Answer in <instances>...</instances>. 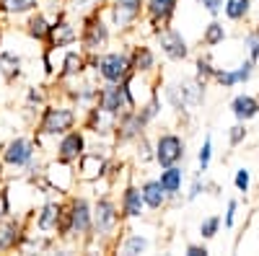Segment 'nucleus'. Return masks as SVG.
<instances>
[{
  "instance_id": "4468645a",
  "label": "nucleus",
  "mask_w": 259,
  "mask_h": 256,
  "mask_svg": "<svg viewBox=\"0 0 259 256\" xmlns=\"http://www.w3.org/2000/svg\"><path fill=\"white\" fill-rule=\"evenodd\" d=\"M145 11H148L150 24H153V31L158 34L161 29L168 26L171 16H174V11H177V0H148Z\"/></svg>"
},
{
  "instance_id": "c85d7f7f",
  "label": "nucleus",
  "mask_w": 259,
  "mask_h": 256,
  "mask_svg": "<svg viewBox=\"0 0 259 256\" xmlns=\"http://www.w3.org/2000/svg\"><path fill=\"white\" fill-rule=\"evenodd\" d=\"M145 248H148V241H145L143 236H130V238L119 246L122 253H143Z\"/></svg>"
},
{
  "instance_id": "bb28decb",
  "label": "nucleus",
  "mask_w": 259,
  "mask_h": 256,
  "mask_svg": "<svg viewBox=\"0 0 259 256\" xmlns=\"http://www.w3.org/2000/svg\"><path fill=\"white\" fill-rule=\"evenodd\" d=\"M226 39V29L218 24V21H212V24H207L205 34H202V41L207 47H215V44H221V41Z\"/></svg>"
},
{
  "instance_id": "1a4fd4ad",
  "label": "nucleus",
  "mask_w": 259,
  "mask_h": 256,
  "mask_svg": "<svg viewBox=\"0 0 259 256\" xmlns=\"http://www.w3.org/2000/svg\"><path fill=\"white\" fill-rule=\"evenodd\" d=\"M70 220H73V230L75 236H91L94 233V207L85 197H75L70 202Z\"/></svg>"
},
{
  "instance_id": "7c9ffc66",
  "label": "nucleus",
  "mask_w": 259,
  "mask_h": 256,
  "mask_svg": "<svg viewBox=\"0 0 259 256\" xmlns=\"http://www.w3.org/2000/svg\"><path fill=\"white\" fill-rule=\"evenodd\" d=\"M210 156H212V140L205 137L202 147H200V153H197V163H200V174H205L207 166H210Z\"/></svg>"
},
{
  "instance_id": "a878e982",
  "label": "nucleus",
  "mask_w": 259,
  "mask_h": 256,
  "mask_svg": "<svg viewBox=\"0 0 259 256\" xmlns=\"http://www.w3.org/2000/svg\"><path fill=\"white\" fill-rule=\"evenodd\" d=\"M249 8H251V0H226V6H223V11L231 21H241L249 13Z\"/></svg>"
},
{
  "instance_id": "4be33fe9",
  "label": "nucleus",
  "mask_w": 259,
  "mask_h": 256,
  "mask_svg": "<svg viewBox=\"0 0 259 256\" xmlns=\"http://www.w3.org/2000/svg\"><path fill=\"white\" fill-rule=\"evenodd\" d=\"M0 75L6 78V83H13L21 78V57H16L13 52H3L0 55Z\"/></svg>"
},
{
  "instance_id": "7ed1b4c3",
  "label": "nucleus",
  "mask_w": 259,
  "mask_h": 256,
  "mask_svg": "<svg viewBox=\"0 0 259 256\" xmlns=\"http://www.w3.org/2000/svg\"><path fill=\"white\" fill-rule=\"evenodd\" d=\"M80 44H83V52H89V55H96L99 49H104L106 44H109V26L104 24L99 11H91V13L83 16Z\"/></svg>"
},
{
  "instance_id": "58836bf2",
  "label": "nucleus",
  "mask_w": 259,
  "mask_h": 256,
  "mask_svg": "<svg viewBox=\"0 0 259 256\" xmlns=\"http://www.w3.org/2000/svg\"><path fill=\"white\" fill-rule=\"evenodd\" d=\"M244 137H246V127H244V124H233V127H231V135H228L231 145L236 147V145H239Z\"/></svg>"
},
{
  "instance_id": "c756f323",
  "label": "nucleus",
  "mask_w": 259,
  "mask_h": 256,
  "mask_svg": "<svg viewBox=\"0 0 259 256\" xmlns=\"http://www.w3.org/2000/svg\"><path fill=\"white\" fill-rule=\"evenodd\" d=\"M138 114H140V119H143V124L148 127L150 122H153L156 117H158V98H150L145 106H140L138 109Z\"/></svg>"
},
{
  "instance_id": "ea45409f",
  "label": "nucleus",
  "mask_w": 259,
  "mask_h": 256,
  "mask_svg": "<svg viewBox=\"0 0 259 256\" xmlns=\"http://www.w3.org/2000/svg\"><path fill=\"white\" fill-rule=\"evenodd\" d=\"M233 184H236V189H239V191H249V171H246V168L236 171V179H233Z\"/></svg>"
},
{
  "instance_id": "49530a36",
  "label": "nucleus",
  "mask_w": 259,
  "mask_h": 256,
  "mask_svg": "<svg viewBox=\"0 0 259 256\" xmlns=\"http://www.w3.org/2000/svg\"><path fill=\"white\" fill-rule=\"evenodd\" d=\"M6 179V163H3V158H0V181Z\"/></svg>"
},
{
  "instance_id": "2f4dec72",
  "label": "nucleus",
  "mask_w": 259,
  "mask_h": 256,
  "mask_svg": "<svg viewBox=\"0 0 259 256\" xmlns=\"http://www.w3.org/2000/svg\"><path fill=\"white\" fill-rule=\"evenodd\" d=\"M41 104H45V91L41 88H29V93H26V112H39Z\"/></svg>"
},
{
  "instance_id": "72a5a7b5",
  "label": "nucleus",
  "mask_w": 259,
  "mask_h": 256,
  "mask_svg": "<svg viewBox=\"0 0 259 256\" xmlns=\"http://www.w3.org/2000/svg\"><path fill=\"white\" fill-rule=\"evenodd\" d=\"M207 78H215V68L210 65L207 57H200L197 60V80L200 83H207Z\"/></svg>"
},
{
  "instance_id": "9d476101",
  "label": "nucleus",
  "mask_w": 259,
  "mask_h": 256,
  "mask_svg": "<svg viewBox=\"0 0 259 256\" xmlns=\"http://www.w3.org/2000/svg\"><path fill=\"white\" fill-rule=\"evenodd\" d=\"M143 130H145V124H143L138 109H130V112H124V114L117 117L114 137H117L119 145H124V142H135V140L143 135Z\"/></svg>"
},
{
  "instance_id": "f3484780",
  "label": "nucleus",
  "mask_w": 259,
  "mask_h": 256,
  "mask_svg": "<svg viewBox=\"0 0 259 256\" xmlns=\"http://www.w3.org/2000/svg\"><path fill=\"white\" fill-rule=\"evenodd\" d=\"M145 210V202H143V194L138 186H127L122 191V215L124 218H140Z\"/></svg>"
},
{
  "instance_id": "412c9836",
  "label": "nucleus",
  "mask_w": 259,
  "mask_h": 256,
  "mask_svg": "<svg viewBox=\"0 0 259 256\" xmlns=\"http://www.w3.org/2000/svg\"><path fill=\"white\" fill-rule=\"evenodd\" d=\"M60 210H62V204H60V202H52V199H50V202H45V204H41V210H39V215H36V228H39L41 233L55 230Z\"/></svg>"
},
{
  "instance_id": "a18cd8bd",
  "label": "nucleus",
  "mask_w": 259,
  "mask_h": 256,
  "mask_svg": "<svg viewBox=\"0 0 259 256\" xmlns=\"http://www.w3.org/2000/svg\"><path fill=\"white\" fill-rule=\"evenodd\" d=\"M187 253H189V256H205L207 248H205V246H197V243H189V246H187Z\"/></svg>"
},
{
  "instance_id": "423d86ee",
  "label": "nucleus",
  "mask_w": 259,
  "mask_h": 256,
  "mask_svg": "<svg viewBox=\"0 0 259 256\" xmlns=\"http://www.w3.org/2000/svg\"><path fill=\"white\" fill-rule=\"evenodd\" d=\"M34 153H36V145L31 137H13L3 147V163L13 166V168H26V166H31Z\"/></svg>"
},
{
  "instance_id": "f8f14e48",
  "label": "nucleus",
  "mask_w": 259,
  "mask_h": 256,
  "mask_svg": "<svg viewBox=\"0 0 259 256\" xmlns=\"http://www.w3.org/2000/svg\"><path fill=\"white\" fill-rule=\"evenodd\" d=\"M158 44H161V52L168 57V60H187L189 57V47H187V39L177 31V29H161L158 34Z\"/></svg>"
},
{
  "instance_id": "9b49d317",
  "label": "nucleus",
  "mask_w": 259,
  "mask_h": 256,
  "mask_svg": "<svg viewBox=\"0 0 259 256\" xmlns=\"http://www.w3.org/2000/svg\"><path fill=\"white\" fill-rule=\"evenodd\" d=\"M143 0H114L112 6V26H117L119 31L130 29L140 18L143 13Z\"/></svg>"
},
{
  "instance_id": "393cba45",
  "label": "nucleus",
  "mask_w": 259,
  "mask_h": 256,
  "mask_svg": "<svg viewBox=\"0 0 259 256\" xmlns=\"http://www.w3.org/2000/svg\"><path fill=\"white\" fill-rule=\"evenodd\" d=\"M36 6H39V0H0V11L13 13V16L31 13V11H36Z\"/></svg>"
},
{
  "instance_id": "b1692460",
  "label": "nucleus",
  "mask_w": 259,
  "mask_h": 256,
  "mask_svg": "<svg viewBox=\"0 0 259 256\" xmlns=\"http://www.w3.org/2000/svg\"><path fill=\"white\" fill-rule=\"evenodd\" d=\"M85 68V57L83 52H68L65 55V62H62V73L60 78H78Z\"/></svg>"
},
{
  "instance_id": "6ab92c4d",
  "label": "nucleus",
  "mask_w": 259,
  "mask_h": 256,
  "mask_svg": "<svg viewBox=\"0 0 259 256\" xmlns=\"http://www.w3.org/2000/svg\"><path fill=\"white\" fill-rule=\"evenodd\" d=\"M182 181H184V171L179 166H166L161 171V179H158L161 189L166 191L168 197H177L179 194V191H182Z\"/></svg>"
},
{
  "instance_id": "37998d69",
  "label": "nucleus",
  "mask_w": 259,
  "mask_h": 256,
  "mask_svg": "<svg viewBox=\"0 0 259 256\" xmlns=\"http://www.w3.org/2000/svg\"><path fill=\"white\" fill-rule=\"evenodd\" d=\"M205 191V184L200 181V179H194V184H192V189H189V194H187V199H194V197H200Z\"/></svg>"
},
{
  "instance_id": "473e14b6",
  "label": "nucleus",
  "mask_w": 259,
  "mask_h": 256,
  "mask_svg": "<svg viewBox=\"0 0 259 256\" xmlns=\"http://www.w3.org/2000/svg\"><path fill=\"white\" fill-rule=\"evenodd\" d=\"M218 228H221V218H218V215H212V218L202 220V225H200V236H202V238H215Z\"/></svg>"
},
{
  "instance_id": "39448f33",
  "label": "nucleus",
  "mask_w": 259,
  "mask_h": 256,
  "mask_svg": "<svg viewBox=\"0 0 259 256\" xmlns=\"http://www.w3.org/2000/svg\"><path fill=\"white\" fill-rule=\"evenodd\" d=\"M184 158V140L174 132H161L153 147V161L166 168V166H177Z\"/></svg>"
},
{
  "instance_id": "20e7f679",
  "label": "nucleus",
  "mask_w": 259,
  "mask_h": 256,
  "mask_svg": "<svg viewBox=\"0 0 259 256\" xmlns=\"http://www.w3.org/2000/svg\"><path fill=\"white\" fill-rule=\"evenodd\" d=\"M96 73L101 75L104 83H122L133 75L130 57L124 52H106V55L96 57Z\"/></svg>"
},
{
  "instance_id": "6e6552de",
  "label": "nucleus",
  "mask_w": 259,
  "mask_h": 256,
  "mask_svg": "<svg viewBox=\"0 0 259 256\" xmlns=\"http://www.w3.org/2000/svg\"><path fill=\"white\" fill-rule=\"evenodd\" d=\"M83 153H85V137H83V132L70 130V132L60 135V142H57V163L60 166H70V163L80 161Z\"/></svg>"
},
{
  "instance_id": "5701e85b",
  "label": "nucleus",
  "mask_w": 259,
  "mask_h": 256,
  "mask_svg": "<svg viewBox=\"0 0 259 256\" xmlns=\"http://www.w3.org/2000/svg\"><path fill=\"white\" fill-rule=\"evenodd\" d=\"M26 34L36 41H47L50 36V21L45 13H34L29 21H26Z\"/></svg>"
},
{
  "instance_id": "dca6fc26",
  "label": "nucleus",
  "mask_w": 259,
  "mask_h": 256,
  "mask_svg": "<svg viewBox=\"0 0 259 256\" xmlns=\"http://www.w3.org/2000/svg\"><path fill=\"white\" fill-rule=\"evenodd\" d=\"M231 112H233V117L239 122H249V119H254L259 114V101L254 96H249V93H241V96H236L231 101Z\"/></svg>"
},
{
  "instance_id": "a211bd4d",
  "label": "nucleus",
  "mask_w": 259,
  "mask_h": 256,
  "mask_svg": "<svg viewBox=\"0 0 259 256\" xmlns=\"http://www.w3.org/2000/svg\"><path fill=\"white\" fill-rule=\"evenodd\" d=\"M140 194H143L145 207H150V210H161V207L166 204V199H168V194L161 189L158 179H148V181L140 186Z\"/></svg>"
},
{
  "instance_id": "0eeeda50",
  "label": "nucleus",
  "mask_w": 259,
  "mask_h": 256,
  "mask_svg": "<svg viewBox=\"0 0 259 256\" xmlns=\"http://www.w3.org/2000/svg\"><path fill=\"white\" fill-rule=\"evenodd\" d=\"M119 225V212H117V204L109 199V197H101L94 207V230L96 236H112Z\"/></svg>"
},
{
  "instance_id": "f257e3e1",
  "label": "nucleus",
  "mask_w": 259,
  "mask_h": 256,
  "mask_svg": "<svg viewBox=\"0 0 259 256\" xmlns=\"http://www.w3.org/2000/svg\"><path fill=\"white\" fill-rule=\"evenodd\" d=\"M96 106L109 117H119L130 109H135V96L130 91V78L122 83H106L96 91Z\"/></svg>"
},
{
  "instance_id": "e433bc0d",
  "label": "nucleus",
  "mask_w": 259,
  "mask_h": 256,
  "mask_svg": "<svg viewBox=\"0 0 259 256\" xmlns=\"http://www.w3.org/2000/svg\"><path fill=\"white\" fill-rule=\"evenodd\" d=\"M138 158H140L143 163L153 161V150H150V142L145 140V135H140V137H138Z\"/></svg>"
},
{
  "instance_id": "79ce46f5",
  "label": "nucleus",
  "mask_w": 259,
  "mask_h": 256,
  "mask_svg": "<svg viewBox=\"0 0 259 256\" xmlns=\"http://www.w3.org/2000/svg\"><path fill=\"white\" fill-rule=\"evenodd\" d=\"M200 6H205V11L210 13H218L223 8V0H200Z\"/></svg>"
},
{
  "instance_id": "c03bdc74",
  "label": "nucleus",
  "mask_w": 259,
  "mask_h": 256,
  "mask_svg": "<svg viewBox=\"0 0 259 256\" xmlns=\"http://www.w3.org/2000/svg\"><path fill=\"white\" fill-rule=\"evenodd\" d=\"M236 210H239V202H236V199H231V202H228V212H226V225H228V228L233 225V218H236Z\"/></svg>"
},
{
  "instance_id": "2eb2a0df",
  "label": "nucleus",
  "mask_w": 259,
  "mask_h": 256,
  "mask_svg": "<svg viewBox=\"0 0 259 256\" xmlns=\"http://www.w3.org/2000/svg\"><path fill=\"white\" fill-rule=\"evenodd\" d=\"M24 225L16 218H3L0 220V251H13V248H21V241H24Z\"/></svg>"
},
{
  "instance_id": "4c0bfd02",
  "label": "nucleus",
  "mask_w": 259,
  "mask_h": 256,
  "mask_svg": "<svg viewBox=\"0 0 259 256\" xmlns=\"http://www.w3.org/2000/svg\"><path fill=\"white\" fill-rule=\"evenodd\" d=\"M233 73H236V80H239V83H246L251 78V73H254V62L246 60L244 65H239V70H233Z\"/></svg>"
},
{
  "instance_id": "ddd939ff",
  "label": "nucleus",
  "mask_w": 259,
  "mask_h": 256,
  "mask_svg": "<svg viewBox=\"0 0 259 256\" xmlns=\"http://www.w3.org/2000/svg\"><path fill=\"white\" fill-rule=\"evenodd\" d=\"M47 41H50L52 49H57V47H70V44H75V41H78V29L70 24V21H65L62 13H57V21H55V24H50V36H47Z\"/></svg>"
},
{
  "instance_id": "f03ea898",
  "label": "nucleus",
  "mask_w": 259,
  "mask_h": 256,
  "mask_svg": "<svg viewBox=\"0 0 259 256\" xmlns=\"http://www.w3.org/2000/svg\"><path fill=\"white\" fill-rule=\"evenodd\" d=\"M75 112L73 106H45L41 112V119H39V127H36V135L39 137H57V135H65L75 127Z\"/></svg>"
},
{
  "instance_id": "f704fd0d",
  "label": "nucleus",
  "mask_w": 259,
  "mask_h": 256,
  "mask_svg": "<svg viewBox=\"0 0 259 256\" xmlns=\"http://www.w3.org/2000/svg\"><path fill=\"white\" fill-rule=\"evenodd\" d=\"M244 44H246V49H249V60H251V62H256V60H259V29H256V31H251V34L246 36Z\"/></svg>"
},
{
  "instance_id": "a19ab883",
  "label": "nucleus",
  "mask_w": 259,
  "mask_h": 256,
  "mask_svg": "<svg viewBox=\"0 0 259 256\" xmlns=\"http://www.w3.org/2000/svg\"><path fill=\"white\" fill-rule=\"evenodd\" d=\"M11 215V199H8V189L0 186V220Z\"/></svg>"
},
{
  "instance_id": "cd10ccee",
  "label": "nucleus",
  "mask_w": 259,
  "mask_h": 256,
  "mask_svg": "<svg viewBox=\"0 0 259 256\" xmlns=\"http://www.w3.org/2000/svg\"><path fill=\"white\" fill-rule=\"evenodd\" d=\"M166 98H168V104L174 106L177 112H184V109H187V101H184V91H182V83H171L168 88H166Z\"/></svg>"
},
{
  "instance_id": "aec40b11",
  "label": "nucleus",
  "mask_w": 259,
  "mask_h": 256,
  "mask_svg": "<svg viewBox=\"0 0 259 256\" xmlns=\"http://www.w3.org/2000/svg\"><path fill=\"white\" fill-rule=\"evenodd\" d=\"M130 68H133V73H148L156 68V57H153V49L145 47V44H138L133 49V55H130Z\"/></svg>"
},
{
  "instance_id": "c9c22d12",
  "label": "nucleus",
  "mask_w": 259,
  "mask_h": 256,
  "mask_svg": "<svg viewBox=\"0 0 259 256\" xmlns=\"http://www.w3.org/2000/svg\"><path fill=\"white\" fill-rule=\"evenodd\" d=\"M215 80L221 83V88H233V85L239 83L233 70H215Z\"/></svg>"
}]
</instances>
